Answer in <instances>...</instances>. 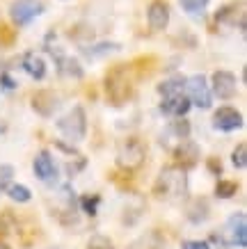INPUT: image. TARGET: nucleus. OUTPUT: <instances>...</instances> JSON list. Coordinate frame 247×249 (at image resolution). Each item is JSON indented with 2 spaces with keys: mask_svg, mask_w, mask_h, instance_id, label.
Masks as SVG:
<instances>
[{
  "mask_svg": "<svg viewBox=\"0 0 247 249\" xmlns=\"http://www.w3.org/2000/svg\"><path fill=\"white\" fill-rule=\"evenodd\" d=\"M153 196L160 201H183L188 196V174L183 167H165L153 183Z\"/></svg>",
  "mask_w": 247,
  "mask_h": 249,
  "instance_id": "f257e3e1",
  "label": "nucleus"
},
{
  "mask_svg": "<svg viewBox=\"0 0 247 249\" xmlns=\"http://www.w3.org/2000/svg\"><path fill=\"white\" fill-rule=\"evenodd\" d=\"M105 94H108V101L113 106H124L131 94H133V78L128 73L126 64H117L108 71L105 76Z\"/></svg>",
  "mask_w": 247,
  "mask_h": 249,
  "instance_id": "f03ea898",
  "label": "nucleus"
},
{
  "mask_svg": "<svg viewBox=\"0 0 247 249\" xmlns=\"http://www.w3.org/2000/svg\"><path fill=\"white\" fill-rule=\"evenodd\" d=\"M147 158V146L140 137H126L117 149V167L124 172H135L144 165Z\"/></svg>",
  "mask_w": 247,
  "mask_h": 249,
  "instance_id": "7ed1b4c3",
  "label": "nucleus"
},
{
  "mask_svg": "<svg viewBox=\"0 0 247 249\" xmlns=\"http://www.w3.org/2000/svg\"><path fill=\"white\" fill-rule=\"evenodd\" d=\"M57 130L67 137L69 142H80L85 133H87V119H85V110L76 106L71 112H67L62 119H57Z\"/></svg>",
  "mask_w": 247,
  "mask_h": 249,
  "instance_id": "20e7f679",
  "label": "nucleus"
},
{
  "mask_svg": "<svg viewBox=\"0 0 247 249\" xmlns=\"http://www.w3.org/2000/svg\"><path fill=\"white\" fill-rule=\"evenodd\" d=\"M41 14H44V2L41 0H14L12 7H9V16H12L14 25H19V28L28 25Z\"/></svg>",
  "mask_w": 247,
  "mask_h": 249,
  "instance_id": "39448f33",
  "label": "nucleus"
},
{
  "mask_svg": "<svg viewBox=\"0 0 247 249\" xmlns=\"http://www.w3.org/2000/svg\"><path fill=\"white\" fill-rule=\"evenodd\" d=\"M186 89H188V98H190V103H195V106L202 107V110H209L210 103H213V91H210V87H209V80H206L202 73L188 78Z\"/></svg>",
  "mask_w": 247,
  "mask_h": 249,
  "instance_id": "423d86ee",
  "label": "nucleus"
},
{
  "mask_svg": "<svg viewBox=\"0 0 247 249\" xmlns=\"http://www.w3.org/2000/svg\"><path fill=\"white\" fill-rule=\"evenodd\" d=\"M227 242L238 249L247 247V215L245 213H236L227 222Z\"/></svg>",
  "mask_w": 247,
  "mask_h": 249,
  "instance_id": "0eeeda50",
  "label": "nucleus"
},
{
  "mask_svg": "<svg viewBox=\"0 0 247 249\" xmlns=\"http://www.w3.org/2000/svg\"><path fill=\"white\" fill-rule=\"evenodd\" d=\"M243 114L236 110V107H220L215 114H213V126L222 133H231V130L243 128Z\"/></svg>",
  "mask_w": 247,
  "mask_h": 249,
  "instance_id": "6e6552de",
  "label": "nucleus"
},
{
  "mask_svg": "<svg viewBox=\"0 0 247 249\" xmlns=\"http://www.w3.org/2000/svg\"><path fill=\"white\" fill-rule=\"evenodd\" d=\"M236 89H238V83H236V76L231 71H215L213 73V94L217 98L229 101L236 96Z\"/></svg>",
  "mask_w": 247,
  "mask_h": 249,
  "instance_id": "1a4fd4ad",
  "label": "nucleus"
},
{
  "mask_svg": "<svg viewBox=\"0 0 247 249\" xmlns=\"http://www.w3.org/2000/svg\"><path fill=\"white\" fill-rule=\"evenodd\" d=\"M32 172L37 176L39 181L44 183H53L55 176H57V167H55V160L48 151H39L35 156V162H32Z\"/></svg>",
  "mask_w": 247,
  "mask_h": 249,
  "instance_id": "9d476101",
  "label": "nucleus"
},
{
  "mask_svg": "<svg viewBox=\"0 0 247 249\" xmlns=\"http://www.w3.org/2000/svg\"><path fill=\"white\" fill-rule=\"evenodd\" d=\"M172 153H174L176 165L183 167V169L195 167L197 160H199V146H197L195 142H188V140H181V142L172 149Z\"/></svg>",
  "mask_w": 247,
  "mask_h": 249,
  "instance_id": "9b49d317",
  "label": "nucleus"
},
{
  "mask_svg": "<svg viewBox=\"0 0 247 249\" xmlns=\"http://www.w3.org/2000/svg\"><path fill=\"white\" fill-rule=\"evenodd\" d=\"M190 98L186 94H174V96H163L160 101V112L167 117H186L190 110Z\"/></svg>",
  "mask_w": 247,
  "mask_h": 249,
  "instance_id": "f8f14e48",
  "label": "nucleus"
},
{
  "mask_svg": "<svg viewBox=\"0 0 247 249\" xmlns=\"http://www.w3.org/2000/svg\"><path fill=\"white\" fill-rule=\"evenodd\" d=\"M147 21H149V28L151 30H165L167 23H170V7L165 5L163 0H153L147 9Z\"/></svg>",
  "mask_w": 247,
  "mask_h": 249,
  "instance_id": "ddd939ff",
  "label": "nucleus"
},
{
  "mask_svg": "<svg viewBox=\"0 0 247 249\" xmlns=\"http://www.w3.org/2000/svg\"><path fill=\"white\" fill-rule=\"evenodd\" d=\"M126 249H165V235L158 229H149L142 235H137Z\"/></svg>",
  "mask_w": 247,
  "mask_h": 249,
  "instance_id": "4468645a",
  "label": "nucleus"
},
{
  "mask_svg": "<svg viewBox=\"0 0 247 249\" xmlns=\"http://www.w3.org/2000/svg\"><path fill=\"white\" fill-rule=\"evenodd\" d=\"M209 215H210V206L204 196H195V199H190V201L186 204V217L190 219L192 224H202V222H206Z\"/></svg>",
  "mask_w": 247,
  "mask_h": 249,
  "instance_id": "2eb2a0df",
  "label": "nucleus"
},
{
  "mask_svg": "<svg viewBox=\"0 0 247 249\" xmlns=\"http://www.w3.org/2000/svg\"><path fill=\"white\" fill-rule=\"evenodd\" d=\"M32 107H35V112H39L41 117H51V114L55 112V107H57V96L48 89H41L32 96Z\"/></svg>",
  "mask_w": 247,
  "mask_h": 249,
  "instance_id": "dca6fc26",
  "label": "nucleus"
},
{
  "mask_svg": "<svg viewBox=\"0 0 247 249\" xmlns=\"http://www.w3.org/2000/svg\"><path fill=\"white\" fill-rule=\"evenodd\" d=\"M55 60H57V71H60L62 76L82 78V69H80V64H78L74 57H67L64 53H55Z\"/></svg>",
  "mask_w": 247,
  "mask_h": 249,
  "instance_id": "f3484780",
  "label": "nucleus"
},
{
  "mask_svg": "<svg viewBox=\"0 0 247 249\" xmlns=\"http://www.w3.org/2000/svg\"><path fill=\"white\" fill-rule=\"evenodd\" d=\"M23 69L28 71V76H32L35 80H44L46 78V62L39 55H25L23 60Z\"/></svg>",
  "mask_w": 247,
  "mask_h": 249,
  "instance_id": "a211bd4d",
  "label": "nucleus"
},
{
  "mask_svg": "<svg viewBox=\"0 0 247 249\" xmlns=\"http://www.w3.org/2000/svg\"><path fill=\"white\" fill-rule=\"evenodd\" d=\"M186 89V78H170L158 85V94L160 96H174V94H183Z\"/></svg>",
  "mask_w": 247,
  "mask_h": 249,
  "instance_id": "6ab92c4d",
  "label": "nucleus"
},
{
  "mask_svg": "<svg viewBox=\"0 0 247 249\" xmlns=\"http://www.w3.org/2000/svg\"><path fill=\"white\" fill-rule=\"evenodd\" d=\"M165 135L174 137V140H176V144H179L181 140H188V135H190V124H188L186 119H181V117H179L176 121H172V124L167 126Z\"/></svg>",
  "mask_w": 247,
  "mask_h": 249,
  "instance_id": "aec40b11",
  "label": "nucleus"
},
{
  "mask_svg": "<svg viewBox=\"0 0 247 249\" xmlns=\"http://www.w3.org/2000/svg\"><path fill=\"white\" fill-rule=\"evenodd\" d=\"M5 190H7V196L12 201H16V204H28L32 199V192L25 185H21V183H9Z\"/></svg>",
  "mask_w": 247,
  "mask_h": 249,
  "instance_id": "412c9836",
  "label": "nucleus"
},
{
  "mask_svg": "<svg viewBox=\"0 0 247 249\" xmlns=\"http://www.w3.org/2000/svg\"><path fill=\"white\" fill-rule=\"evenodd\" d=\"M78 204H80V211L85 213V215L94 217V215L98 213V204H101V196H98V195H82L80 199H78Z\"/></svg>",
  "mask_w": 247,
  "mask_h": 249,
  "instance_id": "4be33fe9",
  "label": "nucleus"
},
{
  "mask_svg": "<svg viewBox=\"0 0 247 249\" xmlns=\"http://www.w3.org/2000/svg\"><path fill=\"white\" fill-rule=\"evenodd\" d=\"M238 188H240V185L236 181H217L215 196H217V199H231V196H236Z\"/></svg>",
  "mask_w": 247,
  "mask_h": 249,
  "instance_id": "5701e85b",
  "label": "nucleus"
},
{
  "mask_svg": "<svg viewBox=\"0 0 247 249\" xmlns=\"http://www.w3.org/2000/svg\"><path fill=\"white\" fill-rule=\"evenodd\" d=\"M183 12L190 16H202L204 9L209 7V0H179Z\"/></svg>",
  "mask_w": 247,
  "mask_h": 249,
  "instance_id": "b1692460",
  "label": "nucleus"
},
{
  "mask_svg": "<svg viewBox=\"0 0 247 249\" xmlns=\"http://www.w3.org/2000/svg\"><path fill=\"white\" fill-rule=\"evenodd\" d=\"M231 162H233V167H236V169H245V167H247V146H245V142H240L238 146L233 149Z\"/></svg>",
  "mask_w": 247,
  "mask_h": 249,
  "instance_id": "393cba45",
  "label": "nucleus"
},
{
  "mask_svg": "<svg viewBox=\"0 0 247 249\" xmlns=\"http://www.w3.org/2000/svg\"><path fill=\"white\" fill-rule=\"evenodd\" d=\"M87 249H114V245L105 235H92L90 242H87Z\"/></svg>",
  "mask_w": 247,
  "mask_h": 249,
  "instance_id": "a878e982",
  "label": "nucleus"
},
{
  "mask_svg": "<svg viewBox=\"0 0 247 249\" xmlns=\"http://www.w3.org/2000/svg\"><path fill=\"white\" fill-rule=\"evenodd\" d=\"M12 176H14V167L12 165H0V192L12 183Z\"/></svg>",
  "mask_w": 247,
  "mask_h": 249,
  "instance_id": "bb28decb",
  "label": "nucleus"
},
{
  "mask_svg": "<svg viewBox=\"0 0 247 249\" xmlns=\"http://www.w3.org/2000/svg\"><path fill=\"white\" fill-rule=\"evenodd\" d=\"M12 229H14V222H12V215H9V213H2V215H0V235H7V233H12Z\"/></svg>",
  "mask_w": 247,
  "mask_h": 249,
  "instance_id": "cd10ccee",
  "label": "nucleus"
},
{
  "mask_svg": "<svg viewBox=\"0 0 247 249\" xmlns=\"http://www.w3.org/2000/svg\"><path fill=\"white\" fill-rule=\"evenodd\" d=\"M181 249H210L206 240H186L181 245Z\"/></svg>",
  "mask_w": 247,
  "mask_h": 249,
  "instance_id": "c85d7f7f",
  "label": "nucleus"
},
{
  "mask_svg": "<svg viewBox=\"0 0 247 249\" xmlns=\"http://www.w3.org/2000/svg\"><path fill=\"white\" fill-rule=\"evenodd\" d=\"M206 165H209V172L210 174H222V162H220V158H209V162H206Z\"/></svg>",
  "mask_w": 247,
  "mask_h": 249,
  "instance_id": "c756f323",
  "label": "nucleus"
},
{
  "mask_svg": "<svg viewBox=\"0 0 247 249\" xmlns=\"http://www.w3.org/2000/svg\"><path fill=\"white\" fill-rule=\"evenodd\" d=\"M0 85H2L5 89H16V83L12 80V76H9V73H2V76H0Z\"/></svg>",
  "mask_w": 247,
  "mask_h": 249,
  "instance_id": "7c9ffc66",
  "label": "nucleus"
},
{
  "mask_svg": "<svg viewBox=\"0 0 247 249\" xmlns=\"http://www.w3.org/2000/svg\"><path fill=\"white\" fill-rule=\"evenodd\" d=\"M5 128H7V126H5V121H0V135L5 133Z\"/></svg>",
  "mask_w": 247,
  "mask_h": 249,
  "instance_id": "2f4dec72",
  "label": "nucleus"
},
{
  "mask_svg": "<svg viewBox=\"0 0 247 249\" xmlns=\"http://www.w3.org/2000/svg\"><path fill=\"white\" fill-rule=\"evenodd\" d=\"M0 249H12V247H7V245H5V242L0 240Z\"/></svg>",
  "mask_w": 247,
  "mask_h": 249,
  "instance_id": "473e14b6",
  "label": "nucleus"
}]
</instances>
